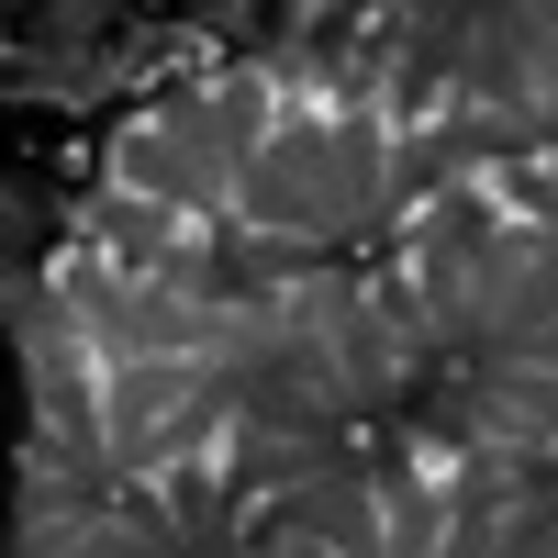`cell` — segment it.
<instances>
[{
	"instance_id": "obj_1",
	"label": "cell",
	"mask_w": 558,
	"mask_h": 558,
	"mask_svg": "<svg viewBox=\"0 0 558 558\" xmlns=\"http://www.w3.org/2000/svg\"><path fill=\"white\" fill-rule=\"evenodd\" d=\"M246 447H257V402L246 380H223V402L202 413V425H179L146 470H134V514H146L179 558H213L223 547V514H235V481H246Z\"/></svg>"
},
{
	"instance_id": "obj_2",
	"label": "cell",
	"mask_w": 558,
	"mask_h": 558,
	"mask_svg": "<svg viewBox=\"0 0 558 558\" xmlns=\"http://www.w3.org/2000/svg\"><path fill=\"white\" fill-rule=\"evenodd\" d=\"M368 470H380V514H391V558H458V525H470V492L481 470L458 458L425 413H402V425L368 447Z\"/></svg>"
},
{
	"instance_id": "obj_3",
	"label": "cell",
	"mask_w": 558,
	"mask_h": 558,
	"mask_svg": "<svg viewBox=\"0 0 558 558\" xmlns=\"http://www.w3.org/2000/svg\"><path fill=\"white\" fill-rule=\"evenodd\" d=\"M223 380H235V368H213V357H112V380H101V447H112V470L134 481L179 425H202V413L223 402Z\"/></svg>"
},
{
	"instance_id": "obj_4",
	"label": "cell",
	"mask_w": 558,
	"mask_h": 558,
	"mask_svg": "<svg viewBox=\"0 0 558 558\" xmlns=\"http://www.w3.org/2000/svg\"><path fill=\"white\" fill-rule=\"evenodd\" d=\"M101 202H146V213H223V179L191 146L179 101H146L101 134Z\"/></svg>"
},
{
	"instance_id": "obj_5",
	"label": "cell",
	"mask_w": 558,
	"mask_h": 558,
	"mask_svg": "<svg viewBox=\"0 0 558 558\" xmlns=\"http://www.w3.org/2000/svg\"><path fill=\"white\" fill-rule=\"evenodd\" d=\"M168 101H179V123H191V146L213 157L223 202H235V191H246V168L268 157L279 112H291V89H279V57H235V68L191 78V89H168Z\"/></svg>"
},
{
	"instance_id": "obj_6",
	"label": "cell",
	"mask_w": 558,
	"mask_h": 558,
	"mask_svg": "<svg viewBox=\"0 0 558 558\" xmlns=\"http://www.w3.org/2000/svg\"><path fill=\"white\" fill-rule=\"evenodd\" d=\"M235 558H347V547H324L313 525H268L257 547H235Z\"/></svg>"
}]
</instances>
